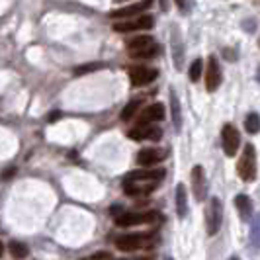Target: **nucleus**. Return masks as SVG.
Returning <instances> with one entry per match:
<instances>
[{"instance_id": "1", "label": "nucleus", "mask_w": 260, "mask_h": 260, "mask_svg": "<svg viewBox=\"0 0 260 260\" xmlns=\"http://www.w3.org/2000/svg\"><path fill=\"white\" fill-rule=\"evenodd\" d=\"M127 51L135 59H151L158 53V45L153 38L149 36H139V38L127 41Z\"/></svg>"}, {"instance_id": "9", "label": "nucleus", "mask_w": 260, "mask_h": 260, "mask_svg": "<svg viewBox=\"0 0 260 260\" xmlns=\"http://www.w3.org/2000/svg\"><path fill=\"white\" fill-rule=\"evenodd\" d=\"M155 20L153 16H141L137 20H125V22H116L114 24V29L119 31V34H125V31H135V29H149L153 27Z\"/></svg>"}, {"instance_id": "17", "label": "nucleus", "mask_w": 260, "mask_h": 260, "mask_svg": "<svg viewBox=\"0 0 260 260\" xmlns=\"http://www.w3.org/2000/svg\"><path fill=\"white\" fill-rule=\"evenodd\" d=\"M127 178H135V180H156L160 182L165 178V170L162 169H141L131 172Z\"/></svg>"}, {"instance_id": "24", "label": "nucleus", "mask_w": 260, "mask_h": 260, "mask_svg": "<svg viewBox=\"0 0 260 260\" xmlns=\"http://www.w3.org/2000/svg\"><path fill=\"white\" fill-rule=\"evenodd\" d=\"M202 73H204V63H202V59H196L192 67H190V80L198 82L202 78Z\"/></svg>"}, {"instance_id": "25", "label": "nucleus", "mask_w": 260, "mask_h": 260, "mask_svg": "<svg viewBox=\"0 0 260 260\" xmlns=\"http://www.w3.org/2000/svg\"><path fill=\"white\" fill-rule=\"evenodd\" d=\"M10 252H12L14 258H26L27 256L26 245H22V243H18V241H12V243H10Z\"/></svg>"}, {"instance_id": "20", "label": "nucleus", "mask_w": 260, "mask_h": 260, "mask_svg": "<svg viewBox=\"0 0 260 260\" xmlns=\"http://www.w3.org/2000/svg\"><path fill=\"white\" fill-rule=\"evenodd\" d=\"M176 213L178 217L184 219L188 215V198H186V188L184 184H178L176 186Z\"/></svg>"}, {"instance_id": "16", "label": "nucleus", "mask_w": 260, "mask_h": 260, "mask_svg": "<svg viewBox=\"0 0 260 260\" xmlns=\"http://www.w3.org/2000/svg\"><path fill=\"white\" fill-rule=\"evenodd\" d=\"M170 38H172V57H174V67L180 69L184 63V47H182V38H180V34H178L176 26H172Z\"/></svg>"}, {"instance_id": "31", "label": "nucleus", "mask_w": 260, "mask_h": 260, "mask_svg": "<svg viewBox=\"0 0 260 260\" xmlns=\"http://www.w3.org/2000/svg\"><path fill=\"white\" fill-rule=\"evenodd\" d=\"M256 80L260 82V67H258V71H256Z\"/></svg>"}, {"instance_id": "32", "label": "nucleus", "mask_w": 260, "mask_h": 260, "mask_svg": "<svg viewBox=\"0 0 260 260\" xmlns=\"http://www.w3.org/2000/svg\"><path fill=\"white\" fill-rule=\"evenodd\" d=\"M114 2H117V4H119V2H125V0H114Z\"/></svg>"}, {"instance_id": "23", "label": "nucleus", "mask_w": 260, "mask_h": 260, "mask_svg": "<svg viewBox=\"0 0 260 260\" xmlns=\"http://www.w3.org/2000/svg\"><path fill=\"white\" fill-rule=\"evenodd\" d=\"M139 106H141V102H139V100H131L129 104L121 110V119H123V121H129L131 117L135 116V112L139 110Z\"/></svg>"}, {"instance_id": "26", "label": "nucleus", "mask_w": 260, "mask_h": 260, "mask_svg": "<svg viewBox=\"0 0 260 260\" xmlns=\"http://www.w3.org/2000/svg\"><path fill=\"white\" fill-rule=\"evenodd\" d=\"M104 65H100V63H90V65H84V67H78L77 71H75V75L77 77H82V75H86V73H92V71H98V69H102Z\"/></svg>"}, {"instance_id": "22", "label": "nucleus", "mask_w": 260, "mask_h": 260, "mask_svg": "<svg viewBox=\"0 0 260 260\" xmlns=\"http://www.w3.org/2000/svg\"><path fill=\"white\" fill-rule=\"evenodd\" d=\"M245 129H247L250 135L258 133V131H260V117H258V114H248L247 119H245Z\"/></svg>"}, {"instance_id": "4", "label": "nucleus", "mask_w": 260, "mask_h": 260, "mask_svg": "<svg viewBox=\"0 0 260 260\" xmlns=\"http://www.w3.org/2000/svg\"><path fill=\"white\" fill-rule=\"evenodd\" d=\"M221 143H223V151H225V155L227 156H235L237 153H239L241 135H239V131L235 129L233 125H223Z\"/></svg>"}, {"instance_id": "27", "label": "nucleus", "mask_w": 260, "mask_h": 260, "mask_svg": "<svg viewBox=\"0 0 260 260\" xmlns=\"http://www.w3.org/2000/svg\"><path fill=\"white\" fill-rule=\"evenodd\" d=\"M92 258H112V254L110 252H96Z\"/></svg>"}, {"instance_id": "10", "label": "nucleus", "mask_w": 260, "mask_h": 260, "mask_svg": "<svg viewBox=\"0 0 260 260\" xmlns=\"http://www.w3.org/2000/svg\"><path fill=\"white\" fill-rule=\"evenodd\" d=\"M158 75L156 69H149V67H131L129 69V78L135 86H145L149 82H153Z\"/></svg>"}, {"instance_id": "30", "label": "nucleus", "mask_w": 260, "mask_h": 260, "mask_svg": "<svg viewBox=\"0 0 260 260\" xmlns=\"http://www.w3.org/2000/svg\"><path fill=\"white\" fill-rule=\"evenodd\" d=\"M2 254H4V245L0 243V256H2Z\"/></svg>"}, {"instance_id": "29", "label": "nucleus", "mask_w": 260, "mask_h": 260, "mask_svg": "<svg viewBox=\"0 0 260 260\" xmlns=\"http://www.w3.org/2000/svg\"><path fill=\"white\" fill-rule=\"evenodd\" d=\"M160 2H162V10H167V8H169V4H167V0H160Z\"/></svg>"}, {"instance_id": "5", "label": "nucleus", "mask_w": 260, "mask_h": 260, "mask_svg": "<svg viewBox=\"0 0 260 260\" xmlns=\"http://www.w3.org/2000/svg\"><path fill=\"white\" fill-rule=\"evenodd\" d=\"M158 182L156 180H135V178H125L123 182V192L127 196H147L153 190H156Z\"/></svg>"}, {"instance_id": "19", "label": "nucleus", "mask_w": 260, "mask_h": 260, "mask_svg": "<svg viewBox=\"0 0 260 260\" xmlns=\"http://www.w3.org/2000/svg\"><path fill=\"white\" fill-rule=\"evenodd\" d=\"M170 110H172V125H174L176 131H180V127H182V112H180V100H178L174 90H170Z\"/></svg>"}, {"instance_id": "13", "label": "nucleus", "mask_w": 260, "mask_h": 260, "mask_svg": "<svg viewBox=\"0 0 260 260\" xmlns=\"http://www.w3.org/2000/svg\"><path fill=\"white\" fill-rule=\"evenodd\" d=\"M143 235H121V237H117L116 247L123 252H131V250H137V248L143 247Z\"/></svg>"}, {"instance_id": "28", "label": "nucleus", "mask_w": 260, "mask_h": 260, "mask_svg": "<svg viewBox=\"0 0 260 260\" xmlns=\"http://www.w3.org/2000/svg\"><path fill=\"white\" fill-rule=\"evenodd\" d=\"M174 2H176L180 8H186V0H174Z\"/></svg>"}, {"instance_id": "7", "label": "nucleus", "mask_w": 260, "mask_h": 260, "mask_svg": "<svg viewBox=\"0 0 260 260\" xmlns=\"http://www.w3.org/2000/svg\"><path fill=\"white\" fill-rule=\"evenodd\" d=\"M221 67H219V61L217 57H209L208 59V71H206V88L209 92H215L219 86H221Z\"/></svg>"}, {"instance_id": "12", "label": "nucleus", "mask_w": 260, "mask_h": 260, "mask_svg": "<svg viewBox=\"0 0 260 260\" xmlns=\"http://www.w3.org/2000/svg\"><path fill=\"white\" fill-rule=\"evenodd\" d=\"M153 4V0H141V2H135L131 6H125V8H117L114 12H110L112 18H131V16H137L139 12H145L149 10Z\"/></svg>"}, {"instance_id": "33", "label": "nucleus", "mask_w": 260, "mask_h": 260, "mask_svg": "<svg viewBox=\"0 0 260 260\" xmlns=\"http://www.w3.org/2000/svg\"><path fill=\"white\" fill-rule=\"evenodd\" d=\"M258 47H260V38H258Z\"/></svg>"}, {"instance_id": "14", "label": "nucleus", "mask_w": 260, "mask_h": 260, "mask_svg": "<svg viewBox=\"0 0 260 260\" xmlns=\"http://www.w3.org/2000/svg\"><path fill=\"white\" fill-rule=\"evenodd\" d=\"M165 156H167V153L160 151V149H143L137 155V162L141 167H153V165H158Z\"/></svg>"}, {"instance_id": "21", "label": "nucleus", "mask_w": 260, "mask_h": 260, "mask_svg": "<svg viewBox=\"0 0 260 260\" xmlns=\"http://www.w3.org/2000/svg\"><path fill=\"white\" fill-rule=\"evenodd\" d=\"M248 241H250V248L252 250H260V213L252 217L250 221V235H248Z\"/></svg>"}, {"instance_id": "15", "label": "nucleus", "mask_w": 260, "mask_h": 260, "mask_svg": "<svg viewBox=\"0 0 260 260\" xmlns=\"http://www.w3.org/2000/svg\"><path fill=\"white\" fill-rule=\"evenodd\" d=\"M162 117H165V106L153 104V106H149L143 114L139 116V123H143V125H151V123H155V121H160Z\"/></svg>"}, {"instance_id": "6", "label": "nucleus", "mask_w": 260, "mask_h": 260, "mask_svg": "<svg viewBox=\"0 0 260 260\" xmlns=\"http://www.w3.org/2000/svg\"><path fill=\"white\" fill-rule=\"evenodd\" d=\"M158 219L156 211H147V213H121L116 217V223L119 227H131V225H143V223H153Z\"/></svg>"}, {"instance_id": "3", "label": "nucleus", "mask_w": 260, "mask_h": 260, "mask_svg": "<svg viewBox=\"0 0 260 260\" xmlns=\"http://www.w3.org/2000/svg\"><path fill=\"white\" fill-rule=\"evenodd\" d=\"M223 223V204L219 198H211L209 200L208 211H206V225H208V233L209 235H217L221 229Z\"/></svg>"}, {"instance_id": "2", "label": "nucleus", "mask_w": 260, "mask_h": 260, "mask_svg": "<svg viewBox=\"0 0 260 260\" xmlns=\"http://www.w3.org/2000/svg\"><path fill=\"white\" fill-rule=\"evenodd\" d=\"M237 174L245 182L254 180V176H256V153H254V147L252 145L245 147L243 156L239 158V165H237Z\"/></svg>"}, {"instance_id": "11", "label": "nucleus", "mask_w": 260, "mask_h": 260, "mask_svg": "<svg viewBox=\"0 0 260 260\" xmlns=\"http://www.w3.org/2000/svg\"><path fill=\"white\" fill-rule=\"evenodd\" d=\"M129 137L133 139V141H141V139H153V141H158V139L162 137V131L158 129V127H153V123H151V125L139 123L135 129L129 131Z\"/></svg>"}, {"instance_id": "18", "label": "nucleus", "mask_w": 260, "mask_h": 260, "mask_svg": "<svg viewBox=\"0 0 260 260\" xmlns=\"http://www.w3.org/2000/svg\"><path fill=\"white\" fill-rule=\"evenodd\" d=\"M235 206H237V209H239V215H241L243 221L252 219V202H250L248 196L239 194L237 198H235Z\"/></svg>"}, {"instance_id": "8", "label": "nucleus", "mask_w": 260, "mask_h": 260, "mask_svg": "<svg viewBox=\"0 0 260 260\" xmlns=\"http://www.w3.org/2000/svg\"><path fill=\"white\" fill-rule=\"evenodd\" d=\"M192 192L198 202H204L206 196H208V180H206V172L204 167L196 165L192 169Z\"/></svg>"}]
</instances>
